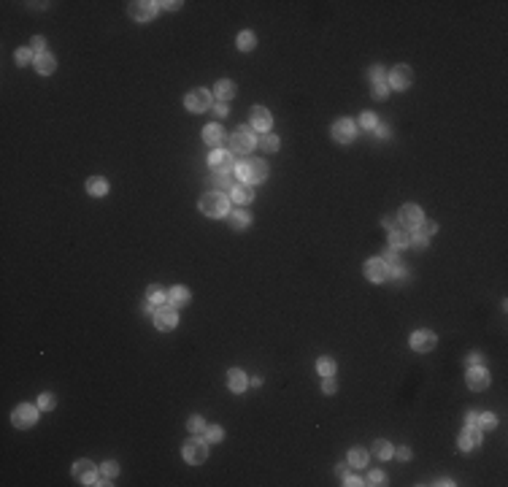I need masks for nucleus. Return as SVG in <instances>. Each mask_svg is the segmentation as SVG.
I'll use <instances>...</instances> for the list:
<instances>
[{
    "label": "nucleus",
    "instance_id": "39448f33",
    "mask_svg": "<svg viewBox=\"0 0 508 487\" xmlns=\"http://www.w3.org/2000/svg\"><path fill=\"white\" fill-rule=\"evenodd\" d=\"M184 457H187L192 466L203 463L206 457H209V446H206V441H200V439H189L187 444H184Z\"/></svg>",
    "mask_w": 508,
    "mask_h": 487
},
{
    "label": "nucleus",
    "instance_id": "f8f14e48",
    "mask_svg": "<svg viewBox=\"0 0 508 487\" xmlns=\"http://www.w3.org/2000/svg\"><path fill=\"white\" fill-rule=\"evenodd\" d=\"M270 125H273V117H270L268 108L254 106V108H252V128H254V130H262V133H268Z\"/></svg>",
    "mask_w": 508,
    "mask_h": 487
},
{
    "label": "nucleus",
    "instance_id": "e433bc0d",
    "mask_svg": "<svg viewBox=\"0 0 508 487\" xmlns=\"http://www.w3.org/2000/svg\"><path fill=\"white\" fill-rule=\"evenodd\" d=\"M476 425H481V428H495V425H498V417H495V414H478Z\"/></svg>",
    "mask_w": 508,
    "mask_h": 487
},
{
    "label": "nucleus",
    "instance_id": "4c0bfd02",
    "mask_svg": "<svg viewBox=\"0 0 508 487\" xmlns=\"http://www.w3.org/2000/svg\"><path fill=\"white\" fill-rule=\"evenodd\" d=\"M100 474H103V477H108V479H111V477H117V474H119V466H117V463H111V460H108V463H103Z\"/></svg>",
    "mask_w": 508,
    "mask_h": 487
},
{
    "label": "nucleus",
    "instance_id": "ea45409f",
    "mask_svg": "<svg viewBox=\"0 0 508 487\" xmlns=\"http://www.w3.org/2000/svg\"><path fill=\"white\" fill-rule=\"evenodd\" d=\"M30 60H33V51L30 49H16V62H19V65H27Z\"/></svg>",
    "mask_w": 508,
    "mask_h": 487
},
{
    "label": "nucleus",
    "instance_id": "dca6fc26",
    "mask_svg": "<svg viewBox=\"0 0 508 487\" xmlns=\"http://www.w3.org/2000/svg\"><path fill=\"white\" fill-rule=\"evenodd\" d=\"M389 82H392V87H400V89H406L408 84L414 82V73H411V68H408V65H397V68H392V76H389Z\"/></svg>",
    "mask_w": 508,
    "mask_h": 487
},
{
    "label": "nucleus",
    "instance_id": "b1692460",
    "mask_svg": "<svg viewBox=\"0 0 508 487\" xmlns=\"http://www.w3.org/2000/svg\"><path fill=\"white\" fill-rule=\"evenodd\" d=\"M213 184L219 187V190H233V171H216V176H213Z\"/></svg>",
    "mask_w": 508,
    "mask_h": 487
},
{
    "label": "nucleus",
    "instance_id": "a211bd4d",
    "mask_svg": "<svg viewBox=\"0 0 508 487\" xmlns=\"http://www.w3.org/2000/svg\"><path fill=\"white\" fill-rule=\"evenodd\" d=\"M246 385H249V382H246V374L241 368H230L227 371V387L233 390V393H244Z\"/></svg>",
    "mask_w": 508,
    "mask_h": 487
},
{
    "label": "nucleus",
    "instance_id": "4468645a",
    "mask_svg": "<svg viewBox=\"0 0 508 487\" xmlns=\"http://www.w3.org/2000/svg\"><path fill=\"white\" fill-rule=\"evenodd\" d=\"M154 5H157V3H143V0H135V3H130V5H127V11H130V16H132V19L146 22V19H152Z\"/></svg>",
    "mask_w": 508,
    "mask_h": 487
},
{
    "label": "nucleus",
    "instance_id": "ddd939ff",
    "mask_svg": "<svg viewBox=\"0 0 508 487\" xmlns=\"http://www.w3.org/2000/svg\"><path fill=\"white\" fill-rule=\"evenodd\" d=\"M333 138L340 141V144H349V141L354 138V122H349V119H338V122L333 125Z\"/></svg>",
    "mask_w": 508,
    "mask_h": 487
},
{
    "label": "nucleus",
    "instance_id": "f3484780",
    "mask_svg": "<svg viewBox=\"0 0 508 487\" xmlns=\"http://www.w3.org/2000/svg\"><path fill=\"white\" fill-rule=\"evenodd\" d=\"M481 444V431L473 425H467L463 431V436H460V449H473V446Z\"/></svg>",
    "mask_w": 508,
    "mask_h": 487
},
{
    "label": "nucleus",
    "instance_id": "2f4dec72",
    "mask_svg": "<svg viewBox=\"0 0 508 487\" xmlns=\"http://www.w3.org/2000/svg\"><path fill=\"white\" fill-rule=\"evenodd\" d=\"M373 455H376L379 460H386V457H392V446L386 444V441H376V444H373Z\"/></svg>",
    "mask_w": 508,
    "mask_h": 487
},
{
    "label": "nucleus",
    "instance_id": "58836bf2",
    "mask_svg": "<svg viewBox=\"0 0 508 487\" xmlns=\"http://www.w3.org/2000/svg\"><path fill=\"white\" fill-rule=\"evenodd\" d=\"M38 406H41V409H54V395L51 393L38 395Z\"/></svg>",
    "mask_w": 508,
    "mask_h": 487
},
{
    "label": "nucleus",
    "instance_id": "49530a36",
    "mask_svg": "<svg viewBox=\"0 0 508 487\" xmlns=\"http://www.w3.org/2000/svg\"><path fill=\"white\" fill-rule=\"evenodd\" d=\"M371 79H373V82H381V79H384V68H381V65H373V68H371Z\"/></svg>",
    "mask_w": 508,
    "mask_h": 487
},
{
    "label": "nucleus",
    "instance_id": "09e8293b",
    "mask_svg": "<svg viewBox=\"0 0 508 487\" xmlns=\"http://www.w3.org/2000/svg\"><path fill=\"white\" fill-rule=\"evenodd\" d=\"M395 455L400 457V460H408V457H411V452H408L406 446H400V449H395Z\"/></svg>",
    "mask_w": 508,
    "mask_h": 487
},
{
    "label": "nucleus",
    "instance_id": "6e6552de",
    "mask_svg": "<svg viewBox=\"0 0 508 487\" xmlns=\"http://www.w3.org/2000/svg\"><path fill=\"white\" fill-rule=\"evenodd\" d=\"M184 106H187L189 111H195V114L206 111V108L211 106V92L209 89H195V92H189L187 97H184Z\"/></svg>",
    "mask_w": 508,
    "mask_h": 487
},
{
    "label": "nucleus",
    "instance_id": "c756f323",
    "mask_svg": "<svg viewBox=\"0 0 508 487\" xmlns=\"http://www.w3.org/2000/svg\"><path fill=\"white\" fill-rule=\"evenodd\" d=\"M316 371H319L322 376H333V374H336V360H333V357H319Z\"/></svg>",
    "mask_w": 508,
    "mask_h": 487
},
{
    "label": "nucleus",
    "instance_id": "6e6d98bb",
    "mask_svg": "<svg viewBox=\"0 0 508 487\" xmlns=\"http://www.w3.org/2000/svg\"><path fill=\"white\" fill-rule=\"evenodd\" d=\"M338 477H340V479L349 477V466H338Z\"/></svg>",
    "mask_w": 508,
    "mask_h": 487
},
{
    "label": "nucleus",
    "instance_id": "5fc2aeb1",
    "mask_svg": "<svg viewBox=\"0 0 508 487\" xmlns=\"http://www.w3.org/2000/svg\"><path fill=\"white\" fill-rule=\"evenodd\" d=\"M216 114H219V117H224V114H227V103H216Z\"/></svg>",
    "mask_w": 508,
    "mask_h": 487
},
{
    "label": "nucleus",
    "instance_id": "393cba45",
    "mask_svg": "<svg viewBox=\"0 0 508 487\" xmlns=\"http://www.w3.org/2000/svg\"><path fill=\"white\" fill-rule=\"evenodd\" d=\"M86 190H89L92 195H106L108 192V181L100 179V176H92V179L86 181Z\"/></svg>",
    "mask_w": 508,
    "mask_h": 487
},
{
    "label": "nucleus",
    "instance_id": "37998d69",
    "mask_svg": "<svg viewBox=\"0 0 508 487\" xmlns=\"http://www.w3.org/2000/svg\"><path fill=\"white\" fill-rule=\"evenodd\" d=\"M360 125H362V128H376V117H373L371 111H365L360 117Z\"/></svg>",
    "mask_w": 508,
    "mask_h": 487
},
{
    "label": "nucleus",
    "instance_id": "a19ab883",
    "mask_svg": "<svg viewBox=\"0 0 508 487\" xmlns=\"http://www.w3.org/2000/svg\"><path fill=\"white\" fill-rule=\"evenodd\" d=\"M189 431H195V433L206 431V422H203V417H189Z\"/></svg>",
    "mask_w": 508,
    "mask_h": 487
},
{
    "label": "nucleus",
    "instance_id": "603ef678",
    "mask_svg": "<svg viewBox=\"0 0 508 487\" xmlns=\"http://www.w3.org/2000/svg\"><path fill=\"white\" fill-rule=\"evenodd\" d=\"M43 44H46V41H43L41 36H36V38H33V49H43Z\"/></svg>",
    "mask_w": 508,
    "mask_h": 487
},
{
    "label": "nucleus",
    "instance_id": "c85d7f7f",
    "mask_svg": "<svg viewBox=\"0 0 508 487\" xmlns=\"http://www.w3.org/2000/svg\"><path fill=\"white\" fill-rule=\"evenodd\" d=\"M259 146L265 149V152H276L279 149V135H273V133H265V135H259V141H257Z\"/></svg>",
    "mask_w": 508,
    "mask_h": 487
},
{
    "label": "nucleus",
    "instance_id": "a18cd8bd",
    "mask_svg": "<svg viewBox=\"0 0 508 487\" xmlns=\"http://www.w3.org/2000/svg\"><path fill=\"white\" fill-rule=\"evenodd\" d=\"M384 482H386V477H384L381 471H373L371 479H368V485H384Z\"/></svg>",
    "mask_w": 508,
    "mask_h": 487
},
{
    "label": "nucleus",
    "instance_id": "864d4df0",
    "mask_svg": "<svg viewBox=\"0 0 508 487\" xmlns=\"http://www.w3.org/2000/svg\"><path fill=\"white\" fill-rule=\"evenodd\" d=\"M384 227H389V230H395V227H397V220H392V217H386V220H384Z\"/></svg>",
    "mask_w": 508,
    "mask_h": 487
},
{
    "label": "nucleus",
    "instance_id": "1a4fd4ad",
    "mask_svg": "<svg viewBox=\"0 0 508 487\" xmlns=\"http://www.w3.org/2000/svg\"><path fill=\"white\" fill-rule=\"evenodd\" d=\"M411 349L414 352H430V349H435V333L432 330H417L411 336Z\"/></svg>",
    "mask_w": 508,
    "mask_h": 487
},
{
    "label": "nucleus",
    "instance_id": "c9c22d12",
    "mask_svg": "<svg viewBox=\"0 0 508 487\" xmlns=\"http://www.w3.org/2000/svg\"><path fill=\"white\" fill-rule=\"evenodd\" d=\"M386 95H389L386 82H376V87H373V97H376V100H386Z\"/></svg>",
    "mask_w": 508,
    "mask_h": 487
},
{
    "label": "nucleus",
    "instance_id": "f03ea898",
    "mask_svg": "<svg viewBox=\"0 0 508 487\" xmlns=\"http://www.w3.org/2000/svg\"><path fill=\"white\" fill-rule=\"evenodd\" d=\"M200 211H203L206 217H224L227 214V198H224L222 192H206L203 198H200Z\"/></svg>",
    "mask_w": 508,
    "mask_h": 487
},
{
    "label": "nucleus",
    "instance_id": "bb28decb",
    "mask_svg": "<svg viewBox=\"0 0 508 487\" xmlns=\"http://www.w3.org/2000/svg\"><path fill=\"white\" fill-rule=\"evenodd\" d=\"M389 244H392V249L397 252V249H406V246L411 244V241H408L406 230H392V236H389Z\"/></svg>",
    "mask_w": 508,
    "mask_h": 487
},
{
    "label": "nucleus",
    "instance_id": "20e7f679",
    "mask_svg": "<svg viewBox=\"0 0 508 487\" xmlns=\"http://www.w3.org/2000/svg\"><path fill=\"white\" fill-rule=\"evenodd\" d=\"M36 420H38V409L30 406V403L16 406L14 414H11V422H14L16 428H30V425H36Z\"/></svg>",
    "mask_w": 508,
    "mask_h": 487
},
{
    "label": "nucleus",
    "instance_id": "4be33fe9",
    "mask_svg": "<svg viewBox=\"0 0 508 487\" xmlns=\"http://www.w3.org/2000/svg\"><path fill=\"white\" fill-rule=\"evenodd\" d=\"M216 97H219V103H227V100H233V95H235V84L233 82H227V79H222V82L216 84Z\"/></svg>",
    "mask_w": 508,
    "mask_h": 487
},
{
    "label": "nucleus",
    "instance_id": "f257e3e1",
    "mask_svg": "<svg viewBox=\"0 0 508 487\" xmlns=\"http://www.w3.org/2000/svg\"><path fill=\"white\" fill-rule=\"evenodd\" d=\"M235 174H238V179H244V184H257L268 176V168H265L262 160H244L235 168Z\"/></svg>",
    "mask_w": 508,
    "mask_h": 487
},
{
    "label": "nucleus",
    "instance_id": "423d86ee",
    "mask_svg": "<svg viewBox=\"0 0 508 487\" xmlns=\"http://www.w3.org/2000/svg\"><path fill=\"white\" fill-rule=\"evenodd\" d=\"M252 146H254V141L249 133L235 130L233 135H227V152L230 154H246V152H252Z\"/></svg>",
    "mask_w": 508,
    "mask_h": 487
},
{
    "label": "nucleus",
    "instance_id": "7ed1b4c3",
    "mask_svg": "<svg viewBox=\"0 0 508 487\" xmlns=\"http://www.w3.org/2000/svg\"><path fill=\"white\" fill-rule=\"evenodd\" d=\"M178 322V314H176V306L173 303H160V309H154V325L160 330H170L176 328Z\"/></svg>",
    "mask_w": 508,
    "mask_h": 487
},
{
    "label": "nucleus",
    "instance_id": "8fccbe9b",
    "mask_svg": "<svg viewBox=\"0 0 508 487\" xmlns=\"http://www.w3.org/2000/svg\"><path fill=\"white\" fill-rule=\"evenodd\" d=\"M476 420H478L476 411H467V414H465V422H467V425H476Z\"/></svg>",
    "mask_w": 508,
    "mask_h": 487
},
{
    "label": "nucleus",
    "instance_id": "2eb2a0df",
    "mask_svg": "<svg viewBox=\"0 0 508 487\" xmlns=\"http://www.w3.org/2000/svg\"><path fill=\"white\" fill-rule=\"evenodd\" d=\"M73 477L79 479L82 485H95V466L89 460H79L73 466Z\"/></svg>",
    "mask_w": 508,
    "mask_h": 487
},
{
    "label": "nucleus",
    "instance_id": "f704fd0d",
    "mask_svg": "<svg viewBox=\"0 0 508 487\" xmlns=\"http://www.w3.org/2000/svg\"><path fill=\"white\" fill-rule=\"evenodd\" d=\"M238 49H244V51L254 49V36H252V33H241V36H238Z\"/></svg>",
    "mask_w": 508,
    "mask_h": 487
},
{
    "label": "nucleus",
    "instance_id": "79ce46f5",
    "mask_svg": "<svg viewBox=\"0 0 508 487\" xmlns=\"http://www.w3.org/2000/svg\"><path fill=\"white\" fill-rule=\"evenodd\" d=\"M322 390H325L327 395H333L338 390V385H336V379H333V376H325V382H322Z\"/></svg>",
    "mask_w": 508,
    "mask_h": 487
},
{
    "label": "nucleus",
    "instance_id": "412c9836",
    "mask_svg": "<svg viewBox=\"0 0 508 487\" xmlns=\"http://www.w3.org/2000/svg\"><path fill=\"white\" fill-rule=\"evenodd\" d=\"M54 65H57V60L51 54H46V51H41V54L36 57V71L43 73V76H49V73L54 71Z\"/></svg>",
    "mask_w": 508,
    "mask_h": 487
},
{
    "label": "nucleus",
    "instance_id": "6ab92c4d",
    "mask_svg": "<svg viewBox=\"0 0 508 487\" xmlns=\"http://www.w3.org/2000/svg\"><path fill=\"white\" fill-rule=\"evenodd\" d=\"M209 163L213 165L216 171H233V154L230 152H213L211 157H209Z\"/></svg>",
    "mask_w": 508,
    "mask_h": 487
},
{
    "label": "nucleus",
    "instance_id": "4d7b16f0",
    "mask_svg": "<svg viewBox=\"0 0 508 487\" xmlns=\"http://www.w3.org/2000/svg\"><path fill=\"white\" fill-rule=\"evenodd\" d=\"M414 246H419V249H422V246H427V238H422V236H417V238H414Z\"/></svg>",
    "mask_w": 508,
    "mask_h": 487
},
{
    "label": "nucleus",
    "instance_id": "3c124183",
    "mask_svg": "<svg viewBox=\"0 0 508 487\" xmlns=\"http://www.w3.org/2000/svg\"><path fill=\"white\" fill-rule=\"evenodd\" d=\"M467 365H481V354H470V357H467Z\"/></svg>",
    "mask_w": 508,
    "mask_h": 487
},
{
    "label": "nucleus",
    "instance_id": "c03bdc74",
    "mask_svg": "<svg viewBox=\"0 0 508 487\" xmlns=\"http://www.w3.org/2000/svg\"><path fill=\"white\" fill-rule=\"evenodd\" d=\"M206 436H209L211 441H219V439H222V428H219V425H211L209 431H206Z\"/></svg>",
    "mask_w": 508,
    "mask_h": 487
},
{
    "label": "nucleus",
    "instance_id": "0eeeda50",
    "mask_svg": "<svg viewBox=\"0 0 508 487\" xmlns=\"http://www.w3.org/2000/svg\"><path fill=\"white\" fill-rule=\"evenodd\" d=\"M365 276L371 279V282H386V279L392 276V268L386 266L381 257H373V260H368V266H365Z\"/></svg>",
    "mask_w": 508,
    "mask_h": 487
},
{
    "label": "nucleus",
    "instance_id": "a878e982",
    "mask_svg": "<svg viewBox=\"0 0 508 487\" xmlns=\"http://www.w3.org/2000/svg\"><path fill=\"white\" fill-rule=\"evenodd\" d=\"M365 463H368V452H365V449H360V446H357V449L349 452V466H351V468H362Z\"/></svg>",
    "mask_w": 508,
    "mask_h": 487
},
{
    "label": "nucleus",
    "instance_id": "aec40b11",
    "mask_svg": "<svg viewBox=\"0 0 508 487\" xmlns=\"http://www.w3.org/2000/svg\"><path fill=\"white\" fill-rule=\"evenodd\" d=\"M233 200L235 203H252L254 200V187L252 184H235L233 187Z\"/></svg>",
    "mask_w": 508,
    "mask_h": 487
},
{
    "label": "nucleus",
    "instance_id": "9d476101",
    "mask_svg": "<svg viewBox=\"0 0 508 487\" xmlns=\"http://www.w3.org/2000/svg\"><path fill=\"white\" fill-rule=\"evenodd\" d=\"M419 222H422V209H419V206H403V209H400L403 230H417Z\"/></svg>",
    "mask_w": 508,
    "mask_h": 487
},
{
    "label": "nucleus",
    "instance_id": "13d9d810",
    "mask_svg": "<svg viewBox=\"0 0 508 487\" xmlns=\"http://www.w3.org/2000/svg\"><path fill=\"white\" fill-rule=\"evenodd\" d=\"M346 485H349V487H357V485H362V482H360L357 477H349V479H346Z\"/></svg>",
    "mask_w": 508,
    "mask_h": 487
},
{
    "label": "nucleus",
    "instance_id": "9b49d317",
    "mask_svg": "<svg viewBox=\"0 0 508 487\" xmlns=\"http://www.w3.org/2000/svg\"><path fill=\"white\" fill-rule=\"evenodd\" d=\"M465 382H467V387H470V390H487L489 387V374L481 368V365H470Z\"/></svg>",
    "mask_w": 508,
    "mask_h": 487
},
{
    "label": "nucleus",
    "instance_id": "de8ad7c7",
    "mask_svg": "<svg viewBox=\"0 0 508 487\" xmlns=\"http://www.w3.org/2000/svg\"><path fill=\"white\" fill-rule=\"evenodd\" d=\"M376 135L379 138H386V135H389V128H386V125H376Z\"/></svg>",
    "mask_w": 508,
    "mask_h": 487
},
{
    "label": "nucleus",
    "instance_id": "cd10ccee",
    "mask_svg": "<svg viewBox=\"0 0 508 487\" xmlns=\"http://www.w3.org/2000/svg\"><path fill=\"white\" fill-rule=\"evenodd\" d=\"M246 225H249V214H246V211H233V214H230V227L244 230Z\"/></svg>",
    "mask_w": 508,
    "mask_h": 487
},
{
    "label": "nucleus",
    "instance_id": "72a5a7b5",
    "mask_svg": "<svg viewBox=\"0 0 508 487\" xmlns=\"http://www.w3.org/2000/svg\"><path fill=\"white\" fill-rule=\"evenodd\" d=\"M435 230H438V225H435V222H424V220H422V222L417 225V236H422V238H430Z\"/></svg>",
    "mask_w": 508,
    "mask_h": 487
},
{
    "label": "nucleus",
    "instance_id": "473e14b6",
    "mask_svg": "<svg viewBox=\"0 0 508 487\" xmlns=\"http://www.w3.org/2000/svg\"><path fill=\"white\" fill-rule=\"evenodd\" d=\"M149 303H168V292L163 287H149Z\"/></svg>",
    "mask_w": 508,
    "mask_h": 487
},
{
    "label": "nucleus",
    "instance_id": "5701e85b",
    "mask_svg": "<svg viewBox=\"0 0 508 487\" xmlns=\"http://www.w3.org/2000/svg\"><path fill=\"white\" fill-rule=\"evenodd\" d=\"M222 128L219 125H209V128L203 130V141L206 144H211V146H216V144H222Z\"/></svg>",
    "mask_w": 508,
    "mask_h": 487
},
{
    "label": "nucleus",
    "instance_id": "7c9ffc66",
    "mask_svg": "<svg viewBox=\"0 0 508 487\" xmlns=\"http://www.w3.org/2000/svg\"><path fill=\"white\" fill-rule=\"evenodd\" d=\"M187 301H189L187 287H173L170 290V303H173V306H181V303H187Z\"/></svg>",
    "mask_w": 508,
    "mask_h": 487
}]
</instances>
